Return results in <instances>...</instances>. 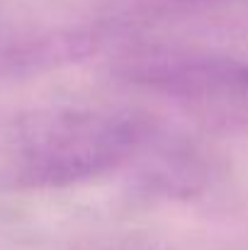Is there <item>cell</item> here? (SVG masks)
<instances>
[{
  "label": "cell",
  "instance_id": "cell-1",
  "mask_svg": "<svg viewBox=\"0 0 248 250\" xmlns=\"http://www.w3.org/2000/svg\"><path fill=\"white\" fill-rule=\"evenodd\" d=\"M146 141V126L102 109L32 114L15 131L10 175L22 187H66L124 166Z\"/></svg>",
  "mask_w": 248,
  "mask_h": 250
},
{
  "label": "cell",
  "instance_id": "cell-2",
  "mask_svg": "<svg viewBox=\"0 0 248 250\" xmlns=\"http://www.w3.org/2000/svg\"><path fill=\"white\" fill-rule=\"evenodd\" d=\"M129 78L158 92L202 102L248 107V63L212 54H154L129 66Z\"/></svg>",
  "mask_w": 248,
  "mask_h": 250
}]
</instances>
